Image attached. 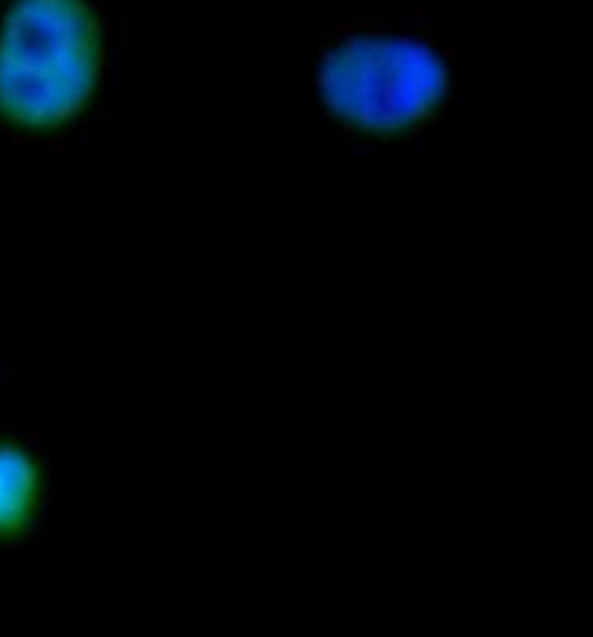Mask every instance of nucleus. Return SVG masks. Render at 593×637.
Segmentation results:
<instances>
[{
	"label": "nucleus",
	"instance_id": "nucleus-2",
	"mask_svg": "<svg viewBox=\"0 0 593 637\" xmlns=\"http://www.w3.org/2000/svg\"><path fill=\"white\" fill-rule=\"evenodd\" d=\"M316 82L331 116L372 135H397L437 113L453 75L425 38L363 32L325 50Z\"/></svg>",
	"mask_w": 593,
	"mask_h": 637
},
{
	"label": "nucleus",
	"instance_id": "nucleus-1",
	"mask_svg": "<svg viewBox=\"0 0 593 637\" xmlns=\"http://www.w3.org/2000/svg\"><path fill=\"white\" fill-rule=\"evenodd\" d=\"M103 72L91 0H10L0 13V119L54 132L79 119Z\"/></svg>",
	"mask_w": 593,
	"mask_h": 637
},
{
	"label": "nucleus",
	"instance_id": "nucleus-3",
	"mask_svg": "<svg viewBox=\"0 0 593 637\" xmlns=\"http://www.w3.org/2000/svg\"><path fill=\"white\" fill-rule=\"evenodd\" d=\"M44 494V469L38 456L19 441L0 438V541L29 531Z\"/></svg>",
	"mask_w": 593,
	"mask_h": 637
}]
</instances>
